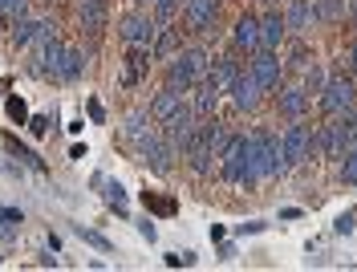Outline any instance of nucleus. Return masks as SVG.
Returning <instances> with one entry per match:
<instances>
[{
    "label": "nucleus",
    "instance_id": "1",
    "mask_svg": "<svg viewBox=\"0 0 357 272\" xmlns=\"http://www.w3.org/2000/svg\"><path fill=\"white\" fill-rule=\"evenodd\" d=\"M289 171V159H284V146H280V135L272 130H252L248 135V179L244 183H264L272 175H284Z\"/></svg>",
    "mask_w": 357,
    "mask_h": 272
},
{
    "label": "nucleus",
    "instance_id": "2",
    "mask_svg": "<svg viewBox=\"0 0 357 272\" xmlns=\"http://www.w3.org/2000/svg\"><path fill=\"white\" fill-rule=\"evenodd\" d=\"M207 66H211V53L199 45H187L178 49L175 57L167 61V86L175 90H195L203 77H207Z\"/></svg>",
    "mask_w": 357,
    "mask_h": 272
},
{
    "label": "nucleus",
    "instance_id": "3",
    "mask_svg": "<svg viewBox=\"0 0 357 272\" xmlns=\"http://www.w3.org/2000/svg\"><path fill=\"white\" fill-rule=\"evenodd\" d=\"M280 146H284L289 167H305V163L317 155V130H312L305 118H292V126L280 135Z\"/></svg>",
    "mask_w": 357,
    "mask_h": 272
},
{
    "label": "nucleus",
    "instance_id": "4",
    "mask_svg": "<svg viewBox=\"0 0 357 272\" xmlns=\"http://www.w3.org/2000/svg\"><path fill=\"white\" fill-rule=\"evenodd\" d=\"M349 106H357V86L349 73H333V77H325V86H321V114H345Z\"/></svg>",
    "mask_w": 357,
    "mask_h": 272
},
{
    "label": "nucleus",
    "instance_id": "5",
    "mask_svg": "<svg viewBox=\"0 0 357 272\" xmlns=\"http://www.w3.org/2000/svg\"><path fill=\"white\" fill-rule=\"evenodd\" d=\"M118 37L126 41V49H151L155 37H158V21L146 17L142 8H134V13H126V17L118 21Z\"/></svg>",
    "mask_w": 357,
    "mask_h": 272
},
{
    "label": "nucleus",
    "instance_id": "6",
    "mask_svg": "<svg viewBox=\"0 0 357 272\" xmlns=\"http://www.w3.org/2000/svg\"><path fill=\"white\" fill-rule=\"evenodd\" d=\"M248 73L256 77V86H260L264 93H276L280 86H284V61L276 57V49H256Z\"/></svg>",
    "mask_w": 357,
    "mask_h": 272
},
{
    "label": "nucleus",
    "instance_id": "7",
    "mask_svg": "<svg viewBox=\"0 0 357 272\" xmlns=\"http://www.w3.org/2000/svg\"><path fill=\"white\" fill-rule=\"evenodd\" d=\"M134 151L142 155V163H146L155 175H167V171H171V159H175V151H171V142L162 138V130H146V135L134 142Z\"/></svg>",
    "mask_w": 357,
    "mask_h": 272
},
{
    "label": "nucleus",
    "instance_id": "8",
    "mask_svg": "<svg viewBox=\"0 0 357 272\" xmlns=\"http://www.w3.org/2000/svg\"><path fill=\"white\" fill-rule=\"evenodd\" d=\"M220 179L223 183H244L248 179V135H231L227 151L220 155Z\"/></svg>",
    "mask_w": 357,
    "mask_h": 272
},
{
    "label": "nucleus",
    "instance_id": "9",
    "mask_svg": "<svg viewBox=\"0 0 357 272\" xmlns=\"http://www.w3.org/2000/svg\"><path fill=\"white\" fill-rule=\"evenodd\" d=\"M49 37H57V24L53 21H41V17H21V21H13V45L17 49H33L41 45V41H49Z\"/></svg>",
    "mask_w": 357,
    "mask_h": 272
},
{
    "label": "nucleus",
    "instance_id": "10",
    "mask_svg": "<svg viewBox=\"0 0 357 272\" xmlns=\"http://www.w3.org/2000/svg\"><path fill=\"white\" fill-rule=\"evenodd\" d=\"M227 93H231V106H236L240 114H256L260 110V102H264V90L256 86V77H252L248 69L236 73V82H231V90Z\"/></svg>",
    "mask_w": 357,
    "mask_h": 272
},
{
    "label": "nucleus",
    "instance_id": "11",
    "mask_svg": "<svg viewBox=\"0 0 357 272\" xmlns=\"http://www.w3.org/2000/svg\"><path fill=\"white\" fill-rule=\"evenodd\" d=\"M215 13H220V0H187L183 4V17H187V29L191 33H211Z\"/></svg>",
    "mask_w": 357,
    "mask_h": 272
},
{
    "label": "nucleus",
    "instance_id": "12",
    "mask_svg": "<svg viewBox=\"0 0 357 272\" xmlns=\"http://www.w3.org/2000/svg\"><path fill=\"white\" fill-rule=\"evenodd\" d=\"M312 24H317V8H312V0H292L289 13H284V29H289V37H309Z\"/></svg>",
    "mask_w": 357,
    "mask_h": 272
},
{
    "label": "nucleus",
    "instance_id": "13",
    "mask_svg": "<svg viewBox=\"0 0 357 272\" xmlns=\"http://www.w3.org/2000/svg\"><path fill=\"white\" fill-rule=\"evenodd\" d=\"M276 110L284 114V118H305L309 114V90L305 86H280L276 90Z\"/></svg>",
    "mask_w": 357,
    "mask_h": 272
},
{
    "label": "nucleus",
    "instance_id": "14",
    "mask_svg": "<svg viewBox=\"0 0 357 272\" xmlns=\"http://www.w3.org/2000/svg\"><path fill=\"white\" fill-rule=\"evenodd\" d=\"M106 8H110V0H77V24L89 37H98L106 29Z\"/></svg>",
    "mask_w": 357,
    "mask_h": 272
},
{
    "label": "nucleus",
    "instance_id": "15",
    "mask_svg": "<svg viewBox=\"0 0 357 272\" xmlns=\"http://www.w3.org/2000/svg\"><path fill=\"white\" fill-rule=\"evenodd\" d=\"M61 57H66V45H61L57 37H49V41L37 45V57H33L37 66H33V69L45 73V77H57V73H61Z\"/></svg>",
    "mask_w": 357,
    "mask_h": 272
},
{
    "label": "nucleus",
    "instance_id": "16",
    "mask_svg": "<svg viewBox=\"0 0 357 272\" xmlns=\"http://www.w3.org/2000/svg\"><path fill=\"white\" fill-rule=\"evenodd\" d=\"M289 41V29H284V13H264L260 17V49H280Z\"/></svg>",
    "mask_w": 357,
    "mask_h": 272
},
{
    "label": "nucleus",
    "instance_id": "17",
    "mask_svg": "<svg viewBox=\"0 0 357 272\" xmlns=\"http://www.w3.org/2000/svg\"><path fill=\"white\" fill-rule=\"evenodd\" d=\"M231 45L244 49V53H256V49H260V17L244 13V17L236 21V29H231Z\"/></svg>",
    "mask_w": 357,
    "mask_h": 272
},
{
    "label": "nucleus",
    "instance_id": "18",
    "mask_svg": "<svg viewBox=\"0 0 357 272\" xmlns=\"http://www.w3.org/2000/svg\"><path fill=\"white\" fill-rule=\"evenodd\" d=\"M236 73H240V66H236L231 57H215V61L207 66V77H203V82H207L215 93H227L231 82H236Z\"/></svg>",
    "mask_w": 357,
    "mask_h": 272
},
{
    "label": "nucleus",
    "instance_id": "19",
    "mask_svg": "<svg viewBox=\"0 0 357 272\" xmlns=\"http://www.w3.org/2000/svg\"><path fill=\"white\" fill-rule=\"evenodd\" d=\"M151 69V49H130L126 53V66H122V86H138Z\"/></svg>",
    "mask_w": 357,
    "mask_h": 272
},
{
    "label": "nucleus",
    "instance_id": "20",
    "mask_svg": "<svg viewBox=\"0 0 357 272\" xmlns=\"http://www.w3.org/2000/svg\"><path fill=\"white\" fill-rule=\"evenodd\" d=\"M178 106H183V90L167 86V90H158V93H155V102H151V118H155V122H162V118H171Z\"/></svg>",
    "mask_w": 357,
    "mask_h": 272
},
{
    "label": "nucleus",
    "instance_id": "21",
    "mask_svg": "<svg viewBox=\"0 0 357 272\" xmlns=\"http://www.w3.org/2000/svg\"><path fill=\"white\" fill-rule=\"evenodd\" d=\"M93 183H98V187H106L102 195H106V204H110L114 211H118V216H126V211H130V199H126V187H122L118 179H106V175H93Z\"/></svg>",
    "mask_w": 357,
    "mask_h": 272
},
{
    "label": "nucleus",
    "instance_id": "22",
    "mask_svg": "<svg viewBox=\"0 0 357 272\" xmlns=\"http://www.w3.org/2000/svg\"><path fill=\"white\" fill-rule=\"evenodd\" d=\"M142 204H146V211L151 216H162V220H171V216H178V199L175 195H162V191H142Z\"/></svg>",
    "mask_w": 357,
    "mask_h": 272
},
{
    "label": "nucleus",
    "instance_id": "23",
    "mask_svg": "<svg viewBox=\"0 0 357 272\" xmlns=\"http://www.w3.org/2000/svg\"><path fill=\"white\" fill-rule=\"evenodd\" d=\"M312 8H317L321 24H341L349 17V0H312Z\"/></svg>",
    "mask_w": 357,
    "mask_h": 272
},
{
    "label": "nucleus",
    "instance_id": "24",
    "mask_svg": "<svg viewBox=\"0 0 357 272\" xmlns=\"http://www.w3.org/2000/svg\"><path fill=\"white\" fill-rule=\"evenodd\" d=\"M86 73V49H69L66 45V57H61V73H57V82H77Z\"/></svg>",
    "mask_w": 357,
    "mask_h": 272
},
{
    "label": "nucleus",
    "instance_id": "25",
    "mask_svg": "<svg viewBox=\"0 0 357 272\" xmlns=\"http://www.w3.org/2000/svg\"><path fill=\"white\" fill-rule=\"evenodd\" d=\"M175 53H178V29H162V24H158V37H155V45H151V57L171 61Z\"/></svg>",
    "mask_w": 357,
    "mask_h": 272
},
{
    "label": "nucleus",
    "instance_id": "26",
    "mask_svg": "<svg viewBox=\"0 0 357 272\" xmlns=\"http://www.w3.org/2000/svg\"><path fill=\"white\" fill-rule=\"evenodd\" d=\"M215 102H220V93L211 90L207 82H199V86H195V98H191V110H195V118H211V114H215Z\"/></svg>",
    "mask_w": 357,
    "mask_h": 272
},
{
    "label": "nucleus",
    "instance_id": "27",
    "mask_svg": "<svg viewBox=\"0 0 357 272\" xmlns=\"http://www.w3.org/2000/svg\"><path fill=\"white\" fill-rule=\"evenodd\" d=\"M312 61H317V57H312V49L305 45V37H292V49H289V61H284V69H296V73H305Z\"/></svg>",
    "mask_w": 357,
    "mask_h": 272
},
{
    "label": "nucleus",
    "instance_id": "28",
    "mask_svg": "<svg viewBox=\"0 0 357 272\" xmlns=\"http://www.w3.org/2000/svg\"><path fill=\"white\" fill-rule=\"evenodd\" d=\"M4 146H8V151H13V155H17L21 163H29L33 171H45V159L37 155V151H33V146H24V142H21L17 135H4Z\"/></svg>",
    "mask_w": 357,
    "mask_h": 272
},
{
    "label": "nucleus",
    "instance_id": "29",
    "mask_svg": "<svg viewBox=\"0 0 357 272\" xmlns=\"http://www.w3.org/2000/svg\"><path fill=\"white\" fill-rule=\"evenodd\" d=\"M21 207H4L0 204V240H17V227H21Z\"/></svg>",
    "mask_w": 357,
    "mask_h": 272
},
{
    "label": "nucleus",
    "instance_id": "30",
    "mask_svg": "<svg viewBox=\"0 0 357 272\" xmlns=\"http://www.w3.org/2000/svg\"><path fill=\"white\" fill-rule=\"evenodd\" d=\"M146 122H151V114H142V110H130V114H126V126H122V135L130 138V146H134L142 135H146V130H151Z\"/></svg>",
    "mask_w": 357,
    "mask_h": 272
},
{
    "label": "nucleus",
    "instance_id": "31",
    "mask_svg": "<svg viewBox=\"0 0 357 272\" xmlns=\"http://www.w3.org/2000/svg\"><path fill=\"white\" fill-rule=\"evenodd\" d=\"M337 179L349 183V187L357 183V146H349V151H345V155L337 159Z\"/></svg>",
    "mask_w": 357,
    "mask_h": 272
},
{
    "label": "nucleus",
    "instance_id": "32",
    "mask_svg": "<svg viewBox=\"0 0 357 272\" xmlns=\"http://www.w3.org/2000/svg\"><path fill=\"white\" fill-rule=\"evenodd\" d=\"M187 0H155V21L158 24H171L178 17V8H183Z\"/></svg>",
    "mask_w": 357,
    "mask_h": 272
},
{
    "label": "nucleus",
    "instance_id": "33",
    "mask_svg": "<svg viewBox=\"0 0 357 272\" xmlns=\"http://www.w3.org/2000/svg\"><path fill=\"white\" fill-rule=\"evenodd\" d=\"M0 17H4V21H21V17H29V0H0Z\"/></svg>",
    "mask_w": 357,
    "mask_h": 272
},
{
    "label": "nucleus",
    "instance_id": "34",
    "mask_svg": "<svg viewBox=\"0 0 357 272\" xmlns=\"http://www.w3.org/2000/svg\"><path fill=\"white\" fill-rule=\"evenodd\" d=\"M4 114H8L17 126H21V122H29V106H24V98H17V93H13V98L4 102Z\"/></svg>",
    "mask_w": 357,
    "mask_h": 272
},
{
    "label": "nucleus",
    "instance_id": "35",
    "mask_svg": "<svg viewBox=\"0 0 357 272\" xmlns=\"http://www.w3.org/2000/svg\"><path fill=\"white\" fill-rule=\"evenodd\" d=\"M301 86H305L309 93H321V86H325V69H321L317 61H312V66L305 69V82H301Z\"/></svg>",
    "mask_w": 357,
    "mask_h": 272
},
{
    "label": "nucleus",
    "instance_id": "36",
    "mask_svg": "<svg viewBox=\"0 0 357 272\" xmlns=\"http://www.w3.org/2000/svg\"><path fill=\"white\" fill-rule=\"evenodd\" d=\"M73 232H77V236H82L86 244H93V248H102V252H110V248H114L110 240H106L102 232H93V227H82V224H77V227H73Z\"/></svg>",
    "mask_w": 357,
    "mask_h": 272
},
{
    "label": "nucleus",
    "instance_id": "37",
    "mask_svg": "<svg viewBox=\"0 0 357 272\" xmlns=\"http://www.w3.org/2000/svg\"><path fill=\"white\" fill-rule=\"evenodd\" d=\"M354 227H357V207H349V211H341V216H337L333 232H337V236H354Z\"/></svg>",
    "mask_w": 357,
    "mask_h": 272
},
{
    "label": "nucleus",
    "instance_id": "38",
    "mask_svg": "<svg viewBox=\"0 0 357 272\" xmlns=\"http://www.w3.org/2000/svg\"><path fill=\"white\" fill-rule=\"evenodd\" d=\"M24 126H29V135H33V138L49 135V118H45V114H29V122H24Z\"/></svg>",
    "mask_w": 357,
    "mask_h": 272
},
{
    "label": "nucleus",
    "instance_id": "39",
    "mask_svg": "<svg viewBox=\"0 0 357 272\" xmlns=\"http://www.w3.org/2000/svg\"><path fill=\"white\" fill-rule=\"evenodd\" d=\"M167 264H171V269H178V264H183V269H191V264H195V252H171V256H167Z\"/></svg>",
    "mask_w": 357,
    "mask_h": 272
},
{
    "label": "nucleus",
    "instance_id": "40",
    "mask_svg": "<svg viewBox=\"0 0 357 272\" xmlns=\"http://www.w3.org/2000/svg\"><path fill=\"white\" fill-rule=\"evenodd\" d=\"M341 61H345V73H349V77H357V41L345 49V57H341Z\"/></svg>",
    "mask_w": 357,
    "mask_h": 272
},
{
    "label": "nucleus",
    "instance_id": "41",
    "mask_svg": "<svg viewBox=\"0 0 357 272\" xmlns=\"http://www.w3.org/2000/svg\"><path fill=\"white\" fill-rule=\"evenodd\" d=\"M264 220H248V224H240V236H256V232H264Z\"/></svg>",
    "mask_w": 357,
    "mask_h": 272
},
{
    "label": "nucleus",
    "instance_id": "42",
    "mask_svg": "<svg viewBox=\"0 0 357 272\" xmlns=\"http://www.w3.org/2000/svg\"><path fill=\"white\" fill-rule=\"evenodd\" d=\"M138 236H142V240L151 244V240H155L158 232H155V224H151V220H142V224H138Z\"/></svg>",
    "mask_w": 357,
    "mask_h": 272
},
{
    "label": "nucleus",
    "instance_id": "43",
    "mask_svg": "<svg viewBox=\"0 0 357 272\" xmlns=\"http://www.w3.org/2000/svg\"><path fill=\"white\" fill-rule=\"evenodd\" d=\"M89 118H93V122H102V118H106V110H102V102H89Z\"/></svg>",
    "mask_w": 357,
    "mask_h": 272
},
{
    "label": "nucleus",
    "instance_id": "44",
    "mask_svg": "<svg viewBox=\"0 0 357 272\" xmlns=\"http://www.w3.org/2000/svg\"><path fill=\"white\" fill-rule=\"evenodd\" d=\"M134 4H138V8H142V4H155V0H134Z\"/></svg>",
    "mask_w": 357,
    "mask_h": 272
},
{
    "label": "nucleus",
    "instance_id": "45",
    "mask_svg": "<svg viewBox=\"0 0 357 272\" xmlns=\"http://www.w3.org/2000/svg\"><path fill=\"white\" fill-rule=\"evenodd\" d=\"M349 17H354V24H357V4H354V13H349Z\"/></svg>",
    "mask_w": 357,
    "mask_h": 272
},
{
    "label": "nucleus",
    "instance_id": "46",
    "mask_svg": "<svg viewBox=\"0 0 357 272\" xmlns=\"http://www.w3.org/2000/svg\"><path fill=\"white\" fill-rule=\"evenodd\" d=\"M264 4H276V0H264Z\"/></svg>",
    "mask_w": 357,
    "mask_h": 272
}]
</instances>
